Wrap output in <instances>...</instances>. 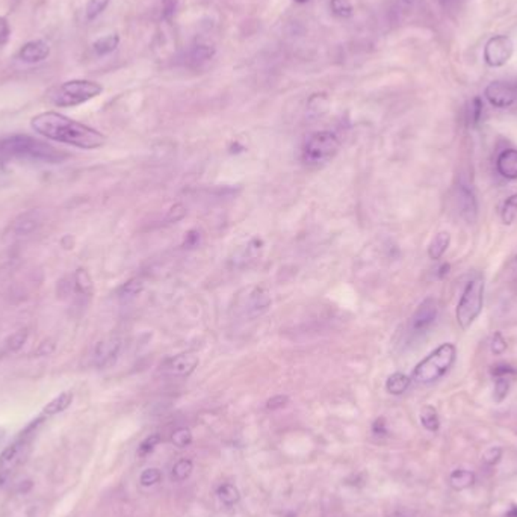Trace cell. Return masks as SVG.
Listing matches in <instances>:
<instances>
[{
	"label": "cell",
	"instance_id": "6da1fadb",
	"mask_svg": "<svg viewBox=\"0 0 517 517\" xmlns=\"http://www.w3.org/2000/svg\"><path fill=\"white\" fill-rule=\"evenodd\" d=\"M30 127L45 140L70 145L81 150H96L103 147L106 136L97 129L76 121L56 111H45L30 118Z\"/></svg>",
	"mask_w": 517,
	"mask_h": 517
},
{
	"label": "cell",
	"instance_id": "7a4b0ae2",
	"mask_svg": "<svg viewBox=\"0 0 517 517\" xmlns=\"http://www.w3.org/2000/svg\"><path fill=\"white\" fill-rule=\"evenodd\" d=\"M67 158L64 151L49 143L36 140L29 135H10L0 138V162L28 160L43 164H59Z\"/></svg>",
	"mask_w": 517,
	"mask_h": 517
},
{
	"label": "cell",
	"instance_id": "3957f363",
	"mask_svg": "<svg viewBox=\"0 0 517 517\" xmlns=\"http://www.w3.org/2000/svg\"><path fill=\"white\" fill-rule=\"evenodd\" d=\"M103 92L102 83L88 79H72L56 85L49 92L52 105L58 107H74L89 102Z\"/></svg>",
	"mask_w": 517,
	"mask_h": 517
},
{
	"label": "cell",
	"instance_id": "277c9868",
	"mask_svg": "<svg viewBox=\"0 0 517 517\" xmlns=\"http://www.w3.org/2000/svg\"><path fill=\"white\" fill-rule=\"evenodd\" d=\"M457 357V348L452 344H442L414 368L412 380L418 384H431L450 370Z\"/></svg>",
	"mask_w": 517,
	"mask_h": 517
},
{
	"label": "cell",
	"instance_id": "5b68a950",
	"mask_svg": "<svg viewBox=\"0 0 517 517\" xmlns=\"http://www.w3.org/2000/svg\"><path fill=\"white\" fill-rule=\"evenodd\" d=\"M339 149H341V141L337 135L330 130H321L307 138L301 151V159L304 165L310 168L324 167L336 156Z\"/></svg>",
	"mask_w": 517,
	"mask_h": 517
},
{
	"label": "cell",
	"instance_id": "8992f818",
	"mask_svg": "<svg viewBox=\"0 0 517 517\" xmlns=\"http://www.w3.org/2000/svg\"><path fill=\"white\" fill-rule=\"evenodd\" d=\"M484 306V280L483 277H475V279L467 283V286L463 292V295L458 301L457 312L455 318L461 330H467L472 326L474 321L481 313Z\"/></svg>",
	"mask_w": 517,
	"mask_h": 517
},
{
	"label": "cell",
	"instance_id": "52a82bcc",
	"mask_svg": "<svg viewBox=\"0 0 517 517\" xmlns=\"http://www.w3.org/2000/svg\"><path fill=\"white\" fill-rule=\"evenodd\" d=\"M44 419V416H41V418H38L36 421H34L30 425L23 431L21 436L15 441L14 443H11L10 446H6L2 455H0V483H6L8 478H10L14 472V469L17 467L23 457H25L26 454V450L29 446V436L34 434L32 431L34 428H36L38 425H40V422Z\"/></svg>",
	"mask_w": 517,
	"mask_h": 517
},
{
	"label": "cell",
	"instance_id": "ba28073f",
	"mask_svg": "<svg viewBox=\"0 0 517 517\" xmlns=\"http://www.w3.org/2000/svg\"><path fill=\"white\" fill-rule=\"evenodd\" d=\"M514 53V43L508 35H495L484 45V63L492 68L504 67L510 63Z\"/></svg>",
	"mask_w": 517,
	"mask_h": 517
},
{
	"label": "cell",
	"instance_id": "9c48e42d",
	"mask_svg": "<svg viewBox=\"0 0 517 517\" xmlns=\"http://www.w3.org/2000/svg\"><path fill=\"white\" fill-rule=\"evenodd\" d=\"M439 316V304L434 298H425L416 308L410 319V330L414 335L425 333L428 328L436 322Z\"/></svg>",
	"mask_w": 517,
	"mask_h": 517
},
{
	"label": "cell",
	"instance_id": "30bf717a",
	"mask_svg": "<svg viewBox=\"0 0 517 517\" xmlns=\"http://www.w3.org/2000/svg\"><path fill=\"white\" fill-rule=\"evenodd\" d=\"M484 96L487 102L495 107H510L517 100V88L513 83L504 81H495L487 85L484 91Z\"/></svg>",
	"mask_w": 517,
	"mask_h": 517
},
{
	"label": "cell",
	"instance_id": "8fae6325",
	"mask_svg": "<svg viewBox=\"0 0 517 517\" xmlns=\"http://www.w3.org/2000/svg\"><path fill=\"white\" fill-rule=\"evenodd\" d=\"M123 348V341L120 337H106L103 341H100L94 352H92V363L97 368H109L112 366L117 359L120 357V352Z\"/></svg>",
	"mask_w": 517,
	"mask_h": 517
},
{
	"label": "cell",
	"instance_id": "7c38bea8",
	"mask_svg": "<svg viewBox=\"0 0 517 517\" xmlns=\"http://www.w3.org/2000/svg\"><path fill=\"white\" fill-rule=\"evenodd\" d=\"M50 56V44L44 40H32L21 45L19 59L25 64H40Z\"/></svg>",
	"mask_w": 517,
	"mask_h": 517
},
{
	"label": "cell",
	"instance_id": "4fadbf2b",
	"mask_svg": "<svg viewBox=\"0 0 517 517\" xmlns=\"http://www.w3.org/2000/svg\"><path fill=\"white\" fill-rule=\"evenodd\" d=\"M457 204L458 211L466 222L474 224L478 218V203L474 191L467 188L466 184H460L457 192Z\"/></svg>",
	"mask_w": 517,
	"mask_h": 517
},
{
	"label": "cell",
	"instance_id": "5bb4252c",
	"mask_svg": "<svg viewBox=\"0 0 517 517\" xmlns=\"http://www.w3.org/2000/svg\"><path fill=\"white\" fill-rule=\"evenodd\" d=\"M200 360L197 356H194L192 352H183L179 354V356L173 357L171 360L167 363V370L171 375L176 377H188L192 372H194L196 368L198 366Z\"/></svg>",
	"mask_w": 517,
	"mask_h": 517
},
{
	"label": "cell",
	"instance_id": "9a60e30c",
	"mask_svg": "<svg viewBox=\"0 0 517 517\" xmlns=\"http://www.w3.org/2000/svg\"><path fill=\"white\" fill-rule=\"evenodd\" d=\"M269 306H271V297H269L268 291H265L264 288H256L249 295V299H246L245 310L251 318H256V316L264 315Z\"/></svg>",
	"mask_w": 517,
	"mask_h": 517
},
{
	"label": "cell",
	"instance_id": "2e32d148",
	"mask_svg": "<svg viewBox=\"0 0 517 517\" xmlns=\"http://www.w3.org/2000/svg\"><path fill=\"white\" fill-rule=\"evenodd\" d=\"M498 173L508 180H517V150L507 149L496 159Z\"/></svg>",
	"mask_w": 517,
	"mask_h": 517
},
{
	"label": "cell",
	"instance_id": "e0dca14e",
	"mask_svg": "<svg viewBox=\"0 0 517 517\" xmlns=\"http://www.w3.org/2000/svg\"><path fill=\"white\" fill-rule=\"evenodd\" d=\"M40 221H41L40 213L29 212V213L21 215L17 221H14L12 230L17 236H28L32 233L34 230H36L38 226H40Z\"/></svg>",
	"mask_w": 517,
	"mask_h": 517
},
{
	"label": "cell",
	"instance_id": "ac0fdd59",
	"mask_svg": "<svg viewBox=\"0 0 517 517\" xmlns=\"http://www.w3.org/2000/svg\"><path fill=\"white\" fill-rule=\"evenodd\" d=\"M476 476L472 470L458 467L450 474V485L454 490H466L475 484Z\"/></svg>",
	"mask_w": 517,
	"mask_h": 517
},
{
	"label": "cell",
	"instance_id": "d6986e66",
	"mask_svg": "<svg viewBox=\"0 0 517 517\" xmlns=\"http://www.w3.org/2000/svg\"><path fill=\"white\" fill-rule=\"evenodd\" d=\"M73 403V393L72 392H63L59 393L56 398H53L50 403L43 408L44 418H50V416H56L59 413L65 412L68 407Z\"/></svg>",
	"mask_w": 517,
	"mask_h": 517
},
{
	"label": "cell",
	"instance_id": "ffe728a7",
	"mask_svg": "<svg viewBox=\"0 0 517 517\" xmlns=\"http://www.w3.org/2000/svg\"><path fill=\"white\" fill-rule=\"evenodd\" d=\"M451 244V235L450 231H439V233L433 238L430 246H428V256L433 260H439L446 253L447 246Z\"/></svg>",
	"mask_w": 517,
	"mask_h": 517
},
{
	"label": "cell",
	"instance_id": "44dd1931",
	"mask_svg": "<svg viewBox=\"0 0 517 517\" xmlns=\"http://www.w3.org/2000/svg\"><path fill=\"white\" fill-rule=\"evenodd\" d=\"M120 45V35L118 34H109L105 36H100L98 40L92 43V49L97 53L98 56H106L109 53L117 50Z\"/></svg>",
	"mask_w": 517,
	"mask_h": 517
},
{
	"label": "cell",
	"instance_id": "7402d4cb",
	"mask_svg": "<svg viewBox=\"0 0 517 517\" xmlns=\"http://www.w3.org/2000/svg\"><path fill=\"white\" fill-rule=\"evenodd\" d=\"M410 377H407L403 372H395L388 378V381H386V390H388L390 395H403V393L410 388Z\"/></svg>",
	"mask_w": 517,
	"mask_h": 517
},
{
	"label": "cell",
	"instance_id": "603a6c76",
	"mask_svg": "<svg viewBox=\"0 0 517 517\" xmlns=\"http://www.w3.org/2000/svg\"><path fill=\"white\" fill-rule=\"evenodd\" d=\"M215 56V48L211 44L206 43H200L196 44L194 48L189 52V63L194 65H202L207 61H211Z\"/></svg>",
	"mask_w": 517,
	"mask_h": 517
},
{
	"label": "cell",
	"instance_id": "cb8c5ba5",
	"mask_svg": "<svg viewBox=\"0 0 517 517\" xmlns=\"http://www.w3.org/2000/svg\"><path fill=\"white\" fill-rule=\"evenodd\" d=\"M73 286L74 292L79 297H91L92 294V280L89 274L85 271L83 268L76 269V273L73 275Z\"/></svg>",
	"mask_w": 517,
	"mask_h": 517
},
{
	"label": "cell",
	"instance_id": "d4e9b609",
	"mask_svg": "<svg viewBox=\"0 0 517 517\" xmlns=\"http://www.w3.org/2000/svg\"><path fill=\"white\" fill-rule=\"evenodd\" d=\"M419 419H421L422 427L431 431V433H436V431H439V428H441V418H439V413L433 405L423 407L421 410Z\"/></svg>",
	"mask_w": 517,
	"mask_h": 517
},
{
	"label": "cell",
	"instance_id": "484cf974",
	"mask_svg": "<svg viewBox=\"0 0 517 517\" xmlns=\"http://www.w3.org/2000/svg\"><path fill=\"white\" fill-rule=\"evenodd\" d=\"M217 496L220 499V503L226 507H233L239 503L241 499V493L235 487L233 484H222L217 490Z\"/></svg>",
	"mask_w": 517,
	"mask_h": 517
},
{
	"label": "cell",
	"instance_id": "4316f807",
	"mask_svg": "<svg viewBox=\"0 0 517 517\" xmlns=\"http://www.w3.org/2000/svg\"><path fill=\"white\" fill-rule=\"evenodd\" d=\"M143 289H144V282L141 279H138V277H135V279H130L118 289V297L123 301L134 299L141 294Z\"/></svg>",
	"mask_w": 517,
	"mask_h": 517
},
{
	"label": "cell",
	"instance_id": "83f0119b",
	"mask_svg": "<svg viewBox=\"0 0 517 517\" xmlns=\"http://www.w3.org/2000/svg\"><path fill=\"white\" fill-rule=\"evenodd\" d=\"M192 470H194L192 461L188 458H182L177 461L171 469V480L176 483H182L184 480H188L192 474Z\"/></svg>",
	"mask_w": 517,
	"mask_h": 517
},
{
	"label": "cell",
	"instance_id": "f1b7e54d",
	"mask_svg": "<svg viewBox=\"0 0 517 517\" xmlns=\"http://www.w3.org/2000/svg\"><path fill=\"white\" fill-rule=\"evenodd\" d=\"M330 10L339 19H350L354 14L350 0H330Z\"/></svg>",
	"mask_w": 517,
	"mask_h": 517
},
{
	"label": "cell",
	"instance_id": "f546056e",
	"mask_svg": "<svg viewBox=\"0 0 517 517\" xmlns=\"http://www.w3.org/2000/svg\"><path fill=\"white\" fill-rule=\"evenodd\" d=\"M111 3V0H88L87 6H85V15H87V20L92 21L96 20L98 15H102L107 5Z\"/></svg>",
	"mask_w": 517,
	"mask_h": 517
},
{
	"label": "cell",
	"instance_id": "4dcf8cb0",
	"mask_svg": "<svg viewBox=\"0 0 517 517\" xmlns=\"http://www.w3.org/2000/svg\"><path fill=\"white\" fill-rule=\"evenodd\" d=\"M500 217H503V221H504V224H507V226L513 224V221L517 217V194L508 197L505 200Z\"/></svg>",
	"mask_w": 517,
	"mask_h": 517
},
{
	"label": "cell",
	"instance_id": "1f68e13d",
	"mask_svg": "<svg viewBox=\"0 0 517 517\" xmlns=\"http://www.w3.org/2000/svg\"><path fill=\"white\" fill-rule=\"evenodd\" d=\"M171 443L177 447H188L192 443V433L187 427H180L173 431L171 434Z\"/></svg>",
	"mask_w": 517,
	"mask_h": 517
},
{
	"label": "cell",
	"instance_id": "d6a6232c",
	"mask_svg": "<svg viewBox=\"0 0 517 517\" xmlns=\"http://www.w3.org/2000/svg\"><path fill=\"white\" fill-rule=\"evenodd\" d=\"M28 337H29V331L26 328L15 331V333L11 335V337L6 341V350L11 352L19 351L20 348H23V345L26 344Z\"/></svg>",
	"mask_w": 517,
	"mask_h": 517
},
{
	"label": "cell",
	"instance_id": "836d02e7",
	"mask_svg": "<svg viewBox=\"0 0 517 517\" xmlns=\"http://www.w3.org/2000/svg\"><path fill=\"white\" fill-rule=\"evenodd\" d=\"M160 441L162 439L158 433L150 434L147 439H144L140 447H138V455H140V457H147L149 454L156 450V446L160 443Z\"/></svg>",
	"mask_w": 517,
	"mask_h": 517
},
{
	"label": "cell",
	"instance_id": "e575fe53",
	"mask_svg": "<svg viewBox=\"0 0 517 517\" xmlns=\"http://www.w3.org/2000/svg\"><path fill=\"white\" fill-rule=\"evenodd\" d=\"M162 480V474L158 467H149L145 469L144 472L140 476V483L143 487H151V485H156Z\"/></svg>",
	"mask_w": 517,
	"mask_h": 517
},
{
	"label": "cell",
	"instance_id": "d590c367",
	"mask_svg": "<svg viewBox=\"0 0 517 517\" xmlns=\"http://www.w3.org/2000/svg\"><path fill=\"white\" fill-rule=\"evenodd\" d=\"M508 392H510V378H504V377L496 378L495 393H493L496 403H503V401L507 398Z\"/></svg>",
	"mask_w": 517,
	"mask_h": 517
},
{
	"label": "cell",
	"instance_id": "8d00e7d4",
	"mask_svg": "<svg viewBox=\"0 0 517 517\" xmlns=\"http://www.w3.org/2000/svg\"><path fill=\"white\" fill-rule=\"evenodd\" d=\"M500 458H503V447L500 446H492L483 454V463L485 466H495Z\"/></svg>",
	"mask_w": 517,
	"mask_h": 517
},
{
	"label": "cell",
	"instance_id": "74e56055",
	"mask_svg": "<svg viewBox=\"0 0 517 517\" xmlns=\"http://www.w3.org/2000/svg\"><path fill=\"white\" fill-rule=\"evenodd\" d=\"M483 111H484L483 100L480 97H475L472 100V103H470L469 106V120L472 125H478V123H480Z\"/></svg>",
	"mask_w": 517,
	"mask_h": 517
},
{
	"label": "cell",
	"instance_id": "f35d334b",
	"mask_svg": "<svg viewBox=\"0 0 517 517\" xmlns=\"http://www.w3.org/2000/svg\"><path fill=\"white\" fill-rule=\"evenodd\" d=\"M490 350L493 354H495V356H500V354H504L507 350V341L504 339V336L499 333V331H496V333L492 337Z\"/></svg>",
	"mask_w": 517,
	"mask_h": 517
},
{
	"label": "cell",
	"instance_id": "ab89813d",
	"mask_svg": "<svg viewBox=\"0 0 517 517\" xmlns=\"http://www.w3.org/2000/svg\"><path fill=\"white\" fill-rule=\"evenodd\" d=\"M517 374V370L511 366V365H507V363H498L492 368V375L495 378H511Z\"/></svg>",
	"mask_w": 517,
	"mask_h": 517
},
{
	"label": "cell",
	"instance_id": "60d3db41",
	"mask_svg": "<svg viewBox=\"0 0 517 517\" xmlns=\"http://www.w3.org/2000/svg\"><path fill=\"white\" fill-rule=\"evenodd\" d=\"M288 403H289V398L286 395H277L268 401L266 408L268 410H280V408L286 407Z\"/></svg>",
	"mask_w": 517,
	"mask_h": 517
},
{
	"label": "cell",
	"instance_id": "b9f144b4",
	"mask_svg": "<svg viewBox=\"0 0 517 517\" xmlns=\"http://www.w3.org/2000/svg\"><path fill=\"white\" fill-rule=\"evenodd\" d=\"M184 215H187V211H184L183 204H174L171 209L168 211V215H167V221L168 222H177L183 220Z\"/></svg>",
	"mask_w": 517,
	"mask_h": 517
},
{
	"label": "cell",
	"instance_id": "7bdbcfd3",
	"mask_svg": "<svg viewBox=\"0 0 517 517\" xmlns=\"http://www.w3.org/2000/svg\"><path fill=\"white\" fill-rule=\"evenodd\" d=\"M372 433L375 436H388V423H386L384 418H378L372 423Z\"/></svg>",
	"mask_w": 517,
	"mask_h": 517
},
{
	"label": "cell",
	"instance_id": "ee69618b",
	"mask_svg": "<svg viewBox=\"0 0 517 517\" xmlns=\"http://www.w3.org/2000/svg\"><path fill=\"white\" fill-rule=\"evenodd\" d=\"M10 35H11V30H10V26H8V23L5 19H0V48L10 40Z\"/></svg>",
	"mask_w": 517,
	"mask_h": 517
},
{
	"label": "cell",
	"instance_id": "f6af8a7d",
	"mask_svg": "<svg viewBox=\"0 0 517 517\" xmlns=\"http://www.w3.org/2000/svg\"><path fill=\"white\" fill-rule=\"evenodd\" d=\"M162 11L165 19H171L176 12V0H162Z\"/></svg>",
	"mask_w": 517,
	"mask_h": 517
},
{
	"label": "cell",
	"instance_id": "bcb514c9",
	"mask_svg": "<svg viewBox=\"0 0 517 517\" xmlns=\"http://www.w3.org/2000/svg\"><path fill=\"white\" fill-rule=\"evenodd\" d=\"M187 239L188 241H184V244H187L188 246H194L198 242V233L197 231H189V233L187 235Z\"/></svg>",
	"mask_w": 517,
	"mask_h": 517
},
{
	"label": "cell",
	"instance_id": "7dc6e473",
	"mask_svg": "<svg viewBox=\"0 0 517 517\" xmlns=\"http://www.w3.org/2000/svg\"><path fill=\"white\" fill-rule=\"evenodd\" d=\"M450 264H443L441 268H439V277H441V279H443V277L447 274V273H450Z\"/></svg>",
	"mask_w": 517,
	"mask_h": 517
},
{
	"label": "cell",
	"instance_id": "c3c4849f",
	"mask_svg": "<svg viewBox=\"0 0 517 517\" xmlns=\"http://www.w3.org/2000/svg\"><path fill=\"white\" fill-rule=\"evenodd\" d=\"M399 2L403 3V5H405V6H412V5H414L416 2H418V0H399Z\"/></svg>",
	"mask_w": 517,
	"mask_h": 517
},
{
	"label": "cell",
	"instance_id": "681fc988",
	"mask_svg": "<svg viewBox=\"0 0 517 517\" xmlns=\"http://www.w3.org/2000/svg\"><path fill=\"white\" fill-rule=\"evenodd\" d=\"M507 517H517V505H514L510 511H508Z\"/></svg>",
	"mask_w": 517,
	"mask_h": 517
},
{
	"label": "cell",
	"instance_id": "f907efd6",
	"mask_svg": "<svg viewBox=\"0 0 517 517\" xmlns=\"http://www.w3.org/2000/svg\"><path fill=\"white\" fill-rule=\"evenodd\" d=\"M3 439H5V430L0 428V442H2Z\"/></svg>",
	"mask_w": 517,
	"mask_h": 517
},
{
	"label": "cell",
	"instance_id": "816d5d0a",
	"mask_svg": "<svg viewBox=\"0 0 517 517\" xmlns=\"http://www.w3.org/2000/svg\"><path fill=\"white\" fill-rule=\"evenodd\" d=\"M295 2H297V3H307L308 0H295Z\"/></svg>",
	"mask_w": 517,
	"mask_h": 517
},
{
	"label": "cell",
	"instance_id": "f5cc1de1",
	"mask_svg": "<svg viewBox=\"0 0 517 517\" xmlns=\"http://www.w3.org/2000/svg\"><path fill=\"white\" fill-rule=\"evenodd\" d=\"M516 260H517V259H516Z\"/></svg>",
	"mask_w": 517,
	"mask_h": 517
}]
</instances>
